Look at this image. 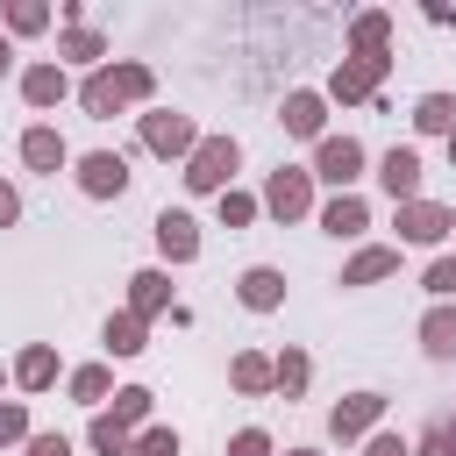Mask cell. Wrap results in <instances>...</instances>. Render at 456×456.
<instances>
[{"label":"cell","mask_w":456,"mask_h":456,"mask_svg":"<svg viewBox=\"0 0 456 456\" xmlns=\"http://www.w3.org/2000/svg\"><path fill=\"white\" fill-rule=\"evenodd\" d=\"M378 185L392 192V207L420 200V150H413V142H392V150L378 157Z\"/></svg>","instance_id":"cell-7"},{"label":"cell","mask_w":456,"mask_h":456,"mask_svg":"<svg viewBox=\"0 0 456 456\" xmlns=\"http://www.w3.org/2000/svg\"><path fill=\"white\" fill-rule=\"evenodd\" d=\"M28 456H71L64 435H28Z\"/></svg>","instance_id":"cell-38"},{"label":"cell","mask_w":456,"mask_h":456,"mask_svg":"<svg viewBox=\"0 0 456 456\" xmlns=\"http://www.w3.org/2000/svg\"><path fill=\"white\" fill-rule=\"evenodd\" d=\"M228 378H235V392H249V399H256V392H278V385H271V356H256V349H242V356L228 363Z\"/></svg>","instance_id":"cell-24"},{"label":"cell","mask_w":456,"mask_h":456,"mask_svg":"<svg viewBox=\"0 0 456 456\" xmlns=\"http://www.w3.org/2000/svg\"><path fill=\"white\" fill-rule=\"evenodd\" d=\"M14 221H21V192L0 178V228H14Z\"/></svg>","instance_id":"cell-39"},{"label":"cell","mask_w":456,"mask_h":456,"mask_svg":"<svg viewBox=\"0 0 456 456\" xmlns=\"http://www.w3.org/2000/svg\"><path fill=\"white\" fill-rule=\"evenodd\" d=\"M228 456H271V435H264V428H242V435L228 442Z\"/></svg>","instance_id":"cell-36"},{"label":"cell","mask_w":456,"mask_h":456,"mask_svg":"<svg viewBox=\"0 0 456 456\" xmlns=\"http://www.w3.org/2000/svg\"><path fill=\"white\" fill-rule=\"evenodd\" d=\"M86 442L100 449V456H135V435L114 420V413H93V428H86Z\"/></svg>","instance_id":"cell-26"},{"label":"cell","mask_w":456,"mask_h":456,"mask_svg":"<svg viewBox=\"0 0 456 456\" xmlns=\"http://www.w3.org/2000/svg\"><path fill=\"white\" fill-rule=\"evenodd\" d=\"M420 285H428V292H435V299H442V306H449V299H456V256H435V264H428V278H420Z\"/></svg>","instance_id":"cell-32"},{"label":"cell","mask_w":456,"mask_h":456,"mask_svg":"<svg viewBox=\"0 0 456 456\" xmlns=\"http://www.w3.org/2000/svg\"><path fill=\"white\" fill-rule=\"evenodd\" d=\"M385 43H392V14H356V28H349V57H385Z\"/></svg>","instance_id":"cell-21"},{"label":"cell","mask_w":456,"mask_h":456,"mask_svg":"<svg viewBox=\"0 0 456 456\" xmlns=\"http://www.w3.org/2000/svg\"><path fill=\"white\" fill-rule=\"evenodd\" d=\"M7 71H14V43L0 36V78H7Z\"/></svg>","instance_id":"cell-40"},{"label":"cell","mask_w":456,"mask_h":456,"mask_svg":"<svg viewBox=\"0 0 456 456\" xmlns=\"http://www.w3.org/2000/svg\"><path fill=\"white\" fill-rule=\"evenodd\" d=\"M363 456H413V442H406V435H370Z\"/></svg>","instance_id":"cell-37"},{"label":"cell","mask_w":456,"mask_h":456,"mask_svg":"<svg viewBox=\"0 0 456 456\" xmlns=\"http://www.w3.org/2000/svg\"><path fill=\"white\" fill-rule=\"evenodd\" d=\"M285 456H321V449H285Z\"/></svg>","instance_id":"cell-41"},{"label":"cell","mask_w":456,"mask_h":456,"mask_svg":"<svg viewBox=\"0 0 456 456\" xmlns=\"http://www.w3.org/2000/svg\"><path fill=\"white\" fill-rule=\"evenodd\" d=\"M21 164H28V171H43V178H57V171L71 164V150H64V135H57L50 121H36V128L21 135Z\"/></svg>","instance_id":"cell-11"},{"label":"cell","mask_w":456,"mask_h":456,"mask_svg":"<svg viewBox=\"0 0 456 456\" xmlns=\"http://www.w3.org/2000/svg\"><path fill=\"white\" fill-rule=\"evenodd\" d=\"M78 192L86 200H121L128 192V157L121 150H86L78 157Z\"/></svg>","instance_id":"cell-5"},{"label":"cell","mask_w":456,"mask_h":456,"mask_svg":"<svg viewBox=\"0 0 456 456\" xmlns=\"http://www.w3.org/2000/svg\"><path fill=\"white\" fill-rule=\"evenodd\" d=\"M150 93H157V71L135 64V57H121V64H100V71L78 86V107H86L93 121H114L121 107H142Z\"/></svg>","instance_id":"cell-1"},{"label":"cell","mask_w":456,"mask_h":456,"mask_svg":"<svg viewBox=\"0 0 456 456\" xmlns=\"http://www.w3.org/2000/svg\"><path fill=\"white\" fill-rule=\"evenodd\" d=\"M413 456H456V420H435V428L413 442Z\"/></svg>","instance_id":"cell-33"},{"label":"cell","mask_w":456,"mask_h":456,"mask_svg":"<svg viewBox=\"0 0 456 456\" xmlns=\"http://www.w3.org/2000/svg\"><path fill=\"white\" fill-rule=\"evenodd\" d=\"M321 228H328V235H342V242H349V235H363V228H370V207H363V200H356V192H335V200H328V207H321Z\"/></svg>","instance_id":"cell-17"},{"label":"cell","mask_w":456,"mask_h":456,"mask_svg":"<svg viewBox=\"0 0 456 456\" xmlns=\"http://www.w3.org/2000/svg\"><path fill=\"white\" fill-rule=\"evenodd\" d=\"M392 271H399V249L370 242V249H356V256L342 264V285H378V278H392Z\"/></svg>","instance_id":"cell-18"},{"label":"cell","mask_w":456,"mask_h":456,"mask_svg":"<svg viewBox=\"0 0 456 456\" xmlns=\"http://www.w3.org/2000/svg\"><path fill=\"white\" fill-rule=\"evenodd\" d=\"M0 385H7V370H0Z\"/></svg>","instance_id":"cell-43"},{"label":"cell","mask_w":456,"mask_h":456,"mask_svg":"<svg viewBox=\"0 0 456 456\" xmlns=\"http://www.w3.org/2000/svg\"><path fill=\"white\" fill-rule=\"evenodd\" d=\"M385 71H392V57H342L335 64V78H328V100H370L378 86H385Z\"/></svg>","instance_id":"cell-6"},{"label":"cell","mask_w":456,"mask_h":456,"mask_svg":"<svg viewBox=\"0 0 456 456\" xmlns=\"http://www.w3.org/2000/svg\"><path fill=\"white\" fill-rule=\"evenodd\" d=\"M285 135H306V142H321L328 135V100L321 93H285Z\"/></svg>","instance_id":"cell-14"},{"label":"cell","mask_w":456,"mask_h":456,"mask_svg":"<svg viewBox=\"0 0 456 456\" xmlns=\"http://www.w3.org/2000/svg\"><path fill=\"white\" fill-rule=\"evenodd\" d=\"M306 378H314L306 349H278V356H271V385H278L285 399H299V392H306Z\"/></svg>","instance_id":"cell-22"},{"label":"cell","mask_w":456,"mask_h":456,"mask_svg":"<svg viewBox=\"0 0 456 456\" xmlns=\"http://www.w3.org/2000/svg\"><path fill=\"white\" fill-rule=\"evenodd\" d=\"M235 164H242V150H235V135H207L192 157H185V192H228V178H235Z\"/></svg>","instance_id":"cell-2"},{"label":"cell","mask_w":456,"mask_h":456,"mask_svg":"<svg viewBox=\"0 0 456 456\" xmlns=\"http://www.w3.org/2000/svg\"><path fill=\"white\" fill-rule=\"evenodd\" d=\"M264 207H271L278 221H306V214H314V171L278 164V171L264 178Z\"/></svg>","instance_id":"cell-3"},{"label":"cell","mask_w":456,"mask_h":456,"mask_svg":"<svg viewBox=\"0 0 456 456\" xmlns=\"http://www.w3.org/2000/svg\"><path fill=\"white\" fill-rule=\"evenodd\" d=\"M71 399H78V406H107V399H114V370H107V363L71 370Z\"/></svg>","instance_id":"cell-25"},{"label":"cell","mask_w":456,"mask_h":456,"mask_svg":"<svg viewBox=\"0 0 456 456\" xmlns=\"http://www.w3.org/2000/svg\"><path fill=\"white\" fill-rule=\"evenodd\" d=\"M135 456H178V435L171 428H142L135 435Z\"/></svg>","instance_id":"cell-35"},{"label":"cell","mask_w":456,"mask_h":456,"mask_svg":"<svg viewBox=\"0 0 456 456\" xmlns=\"http://www.w3.org/2000/svg\"><path fill=\"white\" fill-rule=\"evenodd\" d=\"M57 57H71V64H107V36L100 28H64V43H57Z\"/></svg>","instance_id":"cell-23"},{"label":"cell","mask_w":456,"mask_h":456,"mask_svg":"<svg viewBox=\"0 0 456 456\" xmlns=\"http://www.w3.org/2000/svg\"><path fill=\"white\" fill-rule=\"evenodd\" d=\"M314 178H328L335 192H349L363 178V142L356 135H321L314 142Z\"/></svg>","instance_id":"cell-4"},{"label":"cell","mask_w":456,"mask_h":456,"mask_svg":"<svg viewBox=\"0 0 456 456\" xmlns=\"http://www.w3.org/2000/svg\"><path fill=\"white\" fill-rule=\"evenodd\" d=\"M235 292H242V306H249V314H278V306H285V271L249 264V271L235 278Z\"/></svg>","instance_id":"cell-13"},{"label":"cell","mask_w":456,"mask_h":456,"mask_svg":"<svg viewBox=\"0 0 456 456\" xmlns=\"http://www.w3.org/2000/svg\"><path fill=\"white\" fill-rule=\"evenodd\" d=\"M164 306H171V278H164V271H135V278H128V314L150 321V314H164Z\"/></svg>","instance_id":"cell-19"},{"label":"cell","mask_w":456,"mask_h":456,"mask_svg":"<svg viewBox=\"0 0 456 456\" xmlns=\"http://www.w3.org/2000/svg\"><path fill=\"white\" fill-rule=\"evenodd\" d=\"M121 428H135V420H150V385H121L114 392V406H107Z\"/></svg>","instance_id":"cell-29"},{"label":"cell","mask_w":456,"mask_h":456,"mask_svg":"<svg viewBox=\"0 0 456 456\" xmlns=\"http://www.w3.org/2000/svg\"><path fill=\"white\" fill-rule=\"evenodd\" d=\"M7 442H28V406H21V399L0 406V449H7Z\"/></svg>","instance_id":"cell-34"},{"label":"cell","mask_w":456,"mask_h":456,"mask_svg":"<svg viewBox=\"0 0 456 456\" xmlns=\"http://www.w3.org/2000/svg\"><path fill=\"white\" fill-rule=\"evenodd\" d=\"M420 342H428V356H456V306H428Z\"/></svg>","instance_id":"cell-27"},{"label":"cell","mask_w":456,"mask_h":456,"mask_svg":"<svg viewBox=\"0 0 456 456\" xmlns=\"http://www.w3.org/2000/svg\"><path fill=\"white\" fill-rule=\"evenodd\" d=\"M449 228H456V214H449V207H435V200H406V207H399V242L435 249Z\"/></svg>","instance_id":"cell-10"},{"label":"cell","mask_w":456,"mask_h":456,"mask_svg":"<svg viewBox=\"0 0 456 456\" xmlns=\"http://www.w3.org/2000/svg\"><path fill=\"white\" fill-rule=\"evenodd\" d=\"M449 164H456V135H449Z\"/></svg>","instance_id":"cell-42"},{"label":"cell","mask_w":456,"mask_h":456,"mask_svg":"<svg viewBox=\"0 0 456 456\" xmlns=\"http://www.w3.org/2000/svg\"><path fill=\"white\" fill-rule=\"evenodd\" d=\"M142 142L157 157H192L200 150V128H192V114H142Z\"/></svg>","instance_id":"cell-9"},{"label":"cell","mask_w":456,"mask_h":456,"mask_svg":"<svg viewBox=\"0 0 456 456\" xmlns=\"http://www.w3.org/2000/svg\"><path fill=\"white\" fill-rule=\"evenodd\" d=\"M64 93H71L64 64H28V71H21V100H28V107H57Z\"/></svg>","instance_id":"cell-16"},{"label":"cell","mask_w":456,"mask_h":456,"mask_svg":"<svg viewBox=\"0 0 456 456\" xmlns=\"http://www.w3.org/2000/svg\"><path fill=\"white\" fill-rule=\"evenodd\" d=\"M413 128H420V135H456V93H420Z\"/></svg>","instance_id":"cell-20"},{"label":"cell","mask_w":456,"mask_h":456,"mask_svg":"<svg viewBox=\"0 0 456 456\" xmlns=\"http://www.w3.org/2000/svg\"><path fill=\"white\" fill-rule=\"evenodd\" d=\"M7 28H14V36H36V28H50V7H36V0H14V7H7Z\"/></svg>","instance_id":"cell-30"},{"label":"cell","mask_w":456,"mask_h":456,"mask_svg":"<svg viewBox=\"0 0 456 456\" xmlns=\"http://www.w3.org/2000/svg\"><path fill=\"white\" fill-rule=\"evenodd\" d=\"M142 328H150V321L114 314V321H107V356H142V349H150V342H142Z\"/></svg>","instance_id":"cell-28"},{"label":"cell","mask_w":456,"mask_h":456,"mask_svg":"<svg viewBox=\"0 0 456 456\" xmlns=\"http://www.w3.org/2000/svg\"><path fill=\"white\" fill-rule=\"evenodd\" d=\"M14 385H21V392H50V385H57V349H50V342H28V349L14 356Z\"/></svg>","instance_id":"cell-15"},{"label":"cell","mask_w":456,"mask_h":456,"mask_svg":"<svg viewBox=\"0 0 456 456\" xmlns=\"http://www.w3.org/2000/svg\"><path fill=\"white\" fill-rule=\"evenodd\" d=\"M157 249H164L171 264H192V256H200V221L178 214V207H164V214H157Z\"/></svg>","instance_id":"cell-12"},{"label":"cell","mask_w":456,"mask_h":456,"mask_svg":"<svg viewBox=\"0 0 456 456\" xmlns=\"http://www.w3.org/2000/svg\"><path fill=\"white\" fill-rule=\"evenodd\" d=\"M249 221H256V200L228 185V192H221V228H249Z\"/></svg>","instance_id":"cell-31"},{"label":"cell","mask_w":456,"mask_h":456,"mask_svg":"<svg viewBox=\"0 0 456 456\" xmlns=\"http://www.w3.org/2000/svg\"><path fill=\"white\" fill-rule=\"evenodd\" d=\"M378 420H385V392H349V399L328 413V435H335V442H363Z\"/></svg>","instance_id":"cell-8"}]
</instances>
